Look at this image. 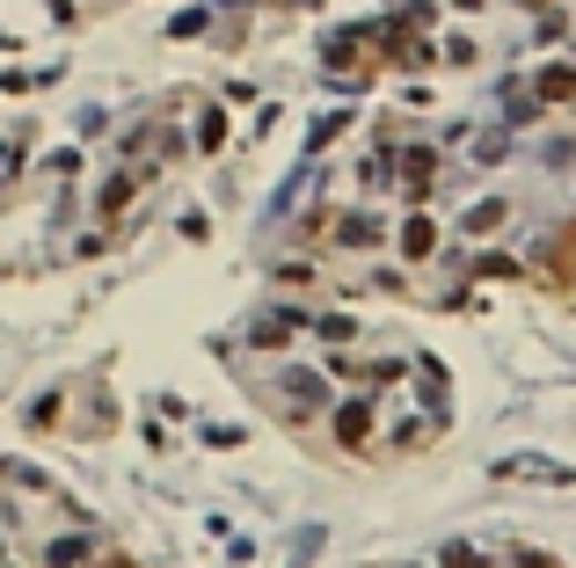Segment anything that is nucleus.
<instances>
[{"instance_id": "nucleus-6", "label": "nucleus", "mask_w": 576, "mask_h": 568, "mask_svg": "<svg viewBox=\"0 0 576 568\" xmlns=\"http://www.w3.org/2000/svg\"><path fill=\"white\" fill-rule=\"evenodd\" d=\"M541 256H555V262H541L547 285H555V292H576V226H562V234L541 248Z\"/></svg>"}, {"instance_id": "nucleus-2", "label": "nucleus", "mask_w": 576, "mask_h": 568, "mask_svg": "<svg viewBox=\"0 0 576 568\" xmlns=\"http://www.w3.org/2000/svg\"><path fill=\"white\" fill-rule=\"evenodd\" d=\"M387 248L402 262H438V248H445V226H438L431 205H409L402 219H394V234H387Z\"/></svg>"}, {"instance_id": "nucleus-16", "label": "nucleus", "mask_w": 576, "mask_h": 568, "mask_svg": "<svg viewBox=\"0 0 576 568\" xmlns=\"http://www.w3.org/2000/svg\"><path fill=\"white\" fill-rule=\"evenodd\" d=\"M518 8H547V0H518Z\"/></svg>"}, {"instance_id": "nucleus-7", "label": "nucleus", "mask_w": 576, "mask_h": 568, "mask_svg": "<svg viewBox=\"0 0 576 568\" xmlns=\"http://www.w3.org/2000/svg\"><path fill=\"white\" fill-rule=\"evenodd\" d=\"M227 138H234L227 110H205V117H197V132H191V154H227Z\"/></svg>"}, {"instance_id": "nucleus-1", "label": "nucleus", "mask_w": 576, "mask_h": 568, "mask_svg": "<svg viewBox=\"0 0 576 568\" xmlns=\"http://www.w3.org/2000/svg\"><path fill=\"white\" fill-rule=\"evenodd\" d=\"M387 234H394V219L372 205H350V211H329V248L336 256H380Z\"/></svg>"}, {"instance_id": "nucleus-4", "label": "nucleus", "mask_w": 576, "mask_h": 568, "mask_svg": "<svg viewBox=\"0 0 576 568\" xmlns=\"http://www.w3.org/2000/svg\"><path fill=\"white\" fill-rule=\"evenodd\" d=\"M431 183H438V146H409L402 154V197L409 205H431Z\"/></svg>"}, {"instance_id": "nucleus-5", "label": "nucleus", "mask_w": 576, "mask_h": 568, "mask_svg": "<svg viewBox=\"0 0 576 568\" xmlns=\"http://www.w3.org/2000/svg\"><path fill=\"white\" fill-rule=\"evenodd\" d=\"M533 103H541V110L576 103V59H555V66H541V73H533Z\"/></svg>"}, {"instance_id": "nucleus-11", "label": "nucleus", "mask_w": 576, "mask_h": 568, "mask_svg": "<svg viewBox=\"0 0 576 568\" xmlns=\"http://www.w3.org/2000/svg\"><path fill=\"white\" fill-rule=\"evenodd\" d=\"M278 285H285V292H315L321 270H315V262H278Z\"/></svg>"}, {"instance_id": "nucleus-12", "label": "nucleus", "mask_w": 576, "mask_h": 568, "mask_svg": "<svg viewBox=\"0 0 576 568\" xmlns=\"http://www.w3.org/2000/svg\"><path fill=\"white\" fill-rule=\"evenodd\" d=\"M467 270H482V277H518V262H511L504 248H482V256H474Z\"/></svg>"}, {"instance_id": "nucleus-14", "label": "nucleus", "mask_w": 576, "mask_h": 568, "mask_svg": "<svg viewBox=\"0 0 576 568\" xmlns=\"http://www.w3.org/2000/svg\"><path fill=\"white\" fill-rule=\"evenodd\" d=\"M504 568H562V561H555V554H541V547H511Z\"/></svg>"}, {"instance_id": "nucleus-3", "label": "nucleus", "mask_w": 576, "mask_h": 568, "mask_svg": "<svg viewBox=\"0 0 576 568\" xmlns=\"http://www.w3.org/2000/svg\"><path fill=\"white\" fill-rule=\"evenodd\" d=\"M372 423H380V401H372V394L329 401V431H336V445H343V452H366L372 445Z\"/></svg>"}, {"instance_id": "nucleus-15", "label": "nucleus", "mask_w": 576, "mask_h": 568, "mask_svg": "<svg viewBox=\"0 0 576 568\" xmlns=\"http://www.w3.org/2000/svg\"><path fill=\"white\" fill-rule=\"evenodd\" d=\"M445 59H453V66H474V59H482V44H474V37H445Z\"/></svg>"}, {"instance_id": "nucleus-9", "label": "nucleus", "mask_w": 576, "mask_h": 568, "mask_svg": "<svg viewBox=\"0 0 576 568\" xmlns=\"http://www.w3.org/2000/svg\"><path fill=\"white\" fill-rule=\"evenodd\" d=\"M504 219H511V197H482V205L460 211V234H496Z\"/></svg>"}, {"instance_id": "nucleus-13", "label": "nucleus", "mask_w": 576, "mask_h": 568, "mask_svg": "<svg viewBox=\"0 0 576 568\" xmlns=\"http://www.w3.org/2000/svg\"><path fill=\"white\" fill-rule=\"evenodd\" d=\"M438 568H490V561H482V554H474V547H460V539H453V547L438 554Z\"/></svg>"}, {"instance_id": "nucleus-8", "label": "nucleus", "mask_w": 576, "mask_h": 568, "mask_svg": "<svg viewBox=\"0 0 576 568\" xmlns=\"http://www.w3.org/2000/svg\"><path fill=\"white\" fill-rule=\"evenodd\" d=\"M132 197H140V175H103V189H95V211H103V219H117L124 205H132Z\"/></svg>"}, {"instance_id": "nucleus-10", "label": "nucleus", "mask_w": 576, "mask_h": 568, "mask_svg": "<svg viewBox=\"0 0 576 568\" xmlns=\"http://www.w3.org/2000/svg\"><path fill=\"white\" fill-rule=\"evenodd\" d=\"M307 328H315L321 343H358V335H366V328H358V313H307Z\"/></svg>"}]
</instances>
